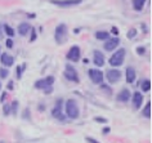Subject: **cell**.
<instances>
[{
	"label": "cell",
	"instance_id": "30bf717a",
	"mask_svg": "<svg viewBox=\"0 0 152 143\" xmlns=\"http://www.w3.org/2000/svg\"><path fill=\"white\" fill-rule=\"evenodd\" d=\"M67 59L70 61H74V62H77L80 59V48L77 45H74V47L70 48V50L67 52Z\"/></svg>",
	"mask_w": 152,
	"mask_h": 143
},
{
	"label": "cell",
	"instance_id": "d4e9b609",
	"mask_svg": "<svg viewBox=\"0 0 152 143\" xmlns=\"http://www.w3.org/2000/svg\"><path fill=\"white\" fill-rule=\"evenodd\" d=\"M3 111H4V115L8 116L10 114V104H4V107H3Z\"/></svg>",
	"mask_w": 152,
	"mask_h": 143
},
{
	"label": "cell",
	"instance_id": "83f0119b",
	"mask_svg": "<svg viewBox=\"0 0 152 143\" xmlns=\"http://www.w3.org/2000/svg\"><path fill=\"white\" fill-rule=\"evenodd\" d=\"M22 71H23L22 66H17V79H21L22 77Z\"/></svg>",
	"mask_w": 152,
	"mask_h": 143
},
{
	"label": "cell",
	"instance_id": "7a4b0ae2",
	"mask_svg": "<svg viewBox=\"0 0 152 143\" xmlns=\"http://www.w3.org/2000/svg\"><path fill=\"white\" fill-rule=\"evenodd\" d=\"M54 39L57 44H63L67 41V26L64 23H59L54 30Z\"/></svg>",
	"mask_w": 152,
	"mask_h": 143
},
{
	"label": "cell",
	"instance_id": "e575fe53",
	"mask_svg": "<svg viewBox=\"0 0 152 143\" xmlns=\"http://www.w3.org/2000/svg\"><path fill=\"white\" fill-rule=\"evenodd\" d=\"M5 98H7V92H4V93H3L1 98H0V102H4V101H5Z\"/></svg>",
	"mask_w": 152,
	"mask_h": 143
},
{
	"label": "cell",
	"instance_id": "7402d4cb",
	"mask_svg": "<svg viewBox=\"0 0 152 143\" xmlns=\"http://www.w3.org/2000/svg\"><path fill=\"white\" fill-rule=\"evenodd\" d=\"M3 27H4V31H5V34H7L8 36H12V37L14 36V30L10 27L9 25H4Z\"/></svg>",
	"mask_w": 152,
	"mask_h": 143
},
{
	"label": "cell",
	"instance_id": "52a82bcc",
	"mask_svg": "<svg viewBox=\"0 0 152 143\" xmlns=\"http://www.w3.org/2000/svg\"><path fill=\"white\" fill-rule=\"evenodd\" d=\"M89 77H90V80H92L94 84H98V85H101L102 84V81H103V72H102L101 70H97V69H90L89 70Z\"/></svg>",
	"mask_w": 152,
	"mask_h": 143
},
{
	"label": "cell",
	"instance_id": "ac0fdd59",
	"mask_svg": "<svg viewBox=\"0 0 152 143\" xmlns=\"http://www.w3.org/2000/svg\"><path fill=\"white\" fill-rule=\"evenodd\" d=\"M144 4H146V0H133V7H134L135 10H142Z\"/></svg>",
	"mask_w": 152,
	"mask_h": 143
},
{
	"label": "cell",
	"instance_id": "44dd1931",
	"mask_svg": "<svg viewBox=\"0 0 152 143\" xmlns=\"http://www.w3.org/2000/svg\"><path fill=\"white\" fill-rule=\"evenodd\" d=\"M142 115L144 116V117H147V119L151 117V102H147L146 107H144L143 111H142Z\"/></svg>",
	"mask_w": 152,
	"mask_h": 143
},
{
	"label": "cell",
	"instance_id": "836d02e7",
	"mask_svg": "<svg viewBox=\"0 0 152 143\" xmlns=\"http://www.w3.org/2000/svg\"><path fill=\"white\" fill-rule=\"evenodd\" d=\"M111 32L113 34V35L117 36V35H119V28H117V27H112V28H111Z\"/></svg>",
	"mask_w": 152,
	"mask_h": 143
},
{
	"label": "cell",
	"instance_id": "2e32d148",
	"mask_svg": "<svg viewBox=\"0 0 152 143\" xmlns=\"http://www.w3.org/2000/svg\"><path fill=\"white\" fill-rule=\"evenodd\" d=\"M0 59H1V63L7 67H10L14 63V58L12 57V55H9L8 53H3L1 55H0Z\"/></svg>",
	"mask_w": 152,
	"mask_h": 143
},
{
	"label": "cell",
	"instance_id": "3957f363",
	"mask_svg": "<svg viewBox=\"0 0 152 143\" xmlns=\"http://www.w3.org/2000/svg\"><path fill=\"white\" fill-rule=\"evenodd\" d=\"M66 115L72 120L77 119L79 115H80L79 106H77V103H76L74 99H68L66 102Z\"/></svg>",
	"mask_w": 152,
	"mask_h": 143
},
{
	"label": "cell",
	"instance_id": "f35d334b",
	"mask_svg": "<svg viewBox=\"0 0 152 143\" xmlns=\"http://www.w3.org/2000/svg\"><path fill=\"white\" fill-rule=\"evenodd\" d=\"M0 143H4V142H0Z\"/></svg>",
	"mask_w": 152,
	"mask_h": 143
},
{
	"label": "cell",
	"instance_id": "ba28073f",
	"mask_svg": "<svg viewBox=\"0 0 152 143\" xmlns=\"http://www.w3.org/2000/svg\"><path fill=\"white\" fill-rule=\"evenodd\" d=\"M52 4L62 7V8H68V7H75L83 3V0H50Z\"/></svg>",
	"mask_w": 152,
	"mask_h": 143
},
{
	"label": "cell",
	"instance_id": "484cf974",
	"mask_svg": "<svg viewBox=\"0 0 152 143\" xmlns=\"http://www.w3.org/2000/svg\"><path fill=\"white\" fill-rule=\"evenodd\" d=\"M135 35H137L135 28H130V30H129V32H128V37H129V39H133Z\"/></svg>",
	"mask_w": 152,
	"mask_h": 143
},
{
	"label": "cell",
	"instance_id": "5bb4252c",
	"mask_svg": "<svg viewBox=\"0 0 152 143\" xmlns=\"http://www.w3.org/2000/svg\"><path fill=\"white\" fill-rule=\"evenodd\" d=\"M132 98H133V106H134L135 110H138V108L142 106V103H143V96L139 92H134Z\"/></svg>",
	"mask_w": 152,
	"mask_h": 143
},
{
	"label": "cell",
	"instance_id": "8d00e7d4",
	"mask_svg": "<svg viewBox=\"0 0 152 143\" xmlns=\"http://www.w3.org/2000/svg\"><path fill=\"white\" fill-rule=\"evenodd\" d=\"M110 130H111L110 128H104V129H103V134H108V133H110Z\"/></svg>",
	"mask_w": 152,
	"mask_h": 143
},
{
	"label": "cell",
	"instance_id": "9c48e42d",
	"mask_svg": "<svg viewBox=\"0 0 152 143\" xmlns=\"http://www.w3.org/2000/svg\"><path fill=\"white\" fill-rule=\"evenodd\" d=\"M62 102H63L62 99L57 101L56 106L53 107V110H52V116L53 117L59 119L61 121H64V116H63V112H62Z\"/></svg>",
	"mask_w": 152,
	"mask_h": 143
},
{
	"label": "cell",
	"instance_id": "d590c367",
	"mask_svg": "<svg viewBox=\"0 0 152 143\" xmlns=\"http://www.w3.org/2000/svg\"><path fill=\"white\" fill-rule=\"evenodd\" d=\"M14 88V85H13V81H10V82H8V90H12Z\"/></svg>",
	"mask_w": 152,
	"mask_h": 143
},
{
	"label": "cell",
	"instance_id": "603a6c76",
	"mask_svg": "<svg viewBox=\"0 0 152 143\" xmlns=\"http://www.w3.org/2000/svg\"><path fill=\"white\" fill-rule=\"evenodd\" d=\"M17 108H18V102L17 101H13L12 104H10V112H13V115H17Z\"/></svg>",
	"mask_w": 152,
	"mask_h": 143
},
{
	"label": "cell",
	"instance_id": "4316f807",
	"mask_svg": "<svg viewBox=\"0 0 152 143\" xmlns=\"http://www.w3.org/2000/svg\"><path fill=\"white\" fill-rule=\"evenodd\" d=\"M137 53H138L139 55H143L144 53H146V48H144V47H139V48H137Z\"/></svg>",
	"mask_w": 152,
	"mask_h": 143
},
{
	"label": "cell",
	"instance_id": "4dcf8cb0",
	"mask_svg": "<svg viewBox=\"0 0 152 143\" xmlns=\"http://www.w3.org/2000/svg\"><path fill=\"white\" fill-rule=\"evenodd\" d=\"M7 48H13V40L12 39H7Z\"/></svg>",
	"mask_w": 152,
	"mask_h": 143
},
{
	"label": "cell",
	"instance_id": "277c9868",
	"mask_svg": "<svg viewBox=\"0 0 152 143\" xmlns=\"http://www.w3.org/2000/svg\"><path fill=\"white\" fill-rule=\"evenodd\" d=\"M125 54H126V50H125L124 48H121V49L116 50L115 53L111 55V58H110V65L113 66V67L121 66V65H123V62H124Z\"/></svg>",
	"mask_w": 152,
	"mask_h": 143
},
{
	"label": "cell",
	"instance_id": "d6a6232c",
	"mask_svg": "<svg viewBox=\"0 0 152 143\" xmlns=\"http://www.w3.org/2000/svg\"><path fill=\"white\" fill-rule=\"evenodd\" d=\"M86 141H88L89 143H101V142H98L97 139H94V138H90V137H88V138H86Z\"/></svg>",
	"mask_w": 152,
	"mask_h": 143
},
{
	"label": "cell",
	"instance_id": "7c38bea8",
	"mask_svg": "<svg viewBox=\"0 0 152 143\" xmlns=\"http://www.w3.org/2000/svg\"><path fill=\"white\" fill-rule=\"evenodd\" d=\"M93 62L94 65L98 66V67H102L104 66V55L101 50H94L93 53Z\"/></svg>",
	"mask_w": 152,
	"mask_h": 143
},
{
	"label": "cell",
	"instance_id": "74e56055",
	"mask_svg": "<svg viewBox=\"0 0 152 143\" xmlns=\"http://www.w3.org/2000/svg\"><path fill=\"white\" fill-rule=\"evenodd\" d=\"M0 89H1V82H0Z\"/></svg>",
	"mask_w": 152,
	"mask_h": 143
},
{
	"label": "cell",
	"instance_id": "4fadbf2b",
	"mask_svg": "<svg viewBox=\"0 0 152 143\" xmlns=\"http://www.w3.org/2000/svg\"><path fill=\"white\" fill-rule=\"evenodd\" d=\"M132 98V94H130V90H128V89H123L121 92L116 96V99H117V102H121V103H125V102H128L129 99Z\"/></svg>",
	"mask_w": 152,
	"mask_h": 143
},
{
	"label": "cell",
	"instance_id": "1f68e13d",
	"mask_svg": "<svg viewBox=\"0 0 152 143\" xmlns=\"http://www.w3.org/2000/svg\"><path fill=\"white\" fill-rule=\"evenodd\" d=\"M31 41H35L36 40V32H35V30L34 28H31Z\"/></svg>",
	"mask_w": 152,
	"mask_h": 143
},
{
	"label": "cell",
	"instance_id": "e0dca14e",
	"mask_svg": "<svg viewBox=\"0 0 152 143\" xmlns=\"http://www.w3.org/2000/svg\"><path fill=\"white\" fill-rule=\"evenodd\" d=\"M31 25L30 23H27V22H22V23L18 26V32H20V35H22V36H26L27 34L31 31Z\"/></svg>",
	"mask_w": 152,
	"mask_h": 143
},
{
	"label": "cell",
	"instance_id": "f1b7e54d",
	"mask_svg": "<svg viewBox=\"0 0 152 143\" xmlns=\"http://www.w3.org/2000/svg\"><path fill=\"white\" fill-rule=\"evenodd\" d=\"M94 121L104 124V123H107V120H106V119H103V117H94Z\"/></svg>",
	"mask_w": 152,
	"mask_h": 143
},
{
	"label": "cell",
	"instance_id": "6da1fadb",
	"mask_svg": "<svg viewBox=\"0 0 152 143\" xmlns=\"http://www.w3.org/2000/svg\"><path fill=\"white\" fill-rule=\"evenodd\" d=\"M53 82H54V77L53 76H47L45 79H40V80H37L35 82V88L44 90L45 94H49L52 92Z\"/></svg>",
	"mask_w": 152,
	"mask_h": 143
},
{
	"label": "cell",
	"instance_id": "8992f818",
	"mask_svg": "<svg viewBox=\"0 0 152 143\" xmlns=\"http://www.w3.org/2000/svg\"><path fill=\"white\" fill-rule=\"evenodd\" d=\"M106 77H107L110 84H116V82H119L120 79H121V71L117 70V69H111V70L107 71Z\"/></svg>",
	"mask_w": 152,
	"mask_h": 143
},
{
	"label": "cell",
	"instance_id": "d6986e66",
	"mask_svg": "<svg viewBox=\"0 0 152 143\" xmlns=\"http://www.w3.org/2000/svg\"><path fill=\"white\" fill-rule=\"evenodd\" d=\"M96 37H97V40H107L110 37V34L107 31H97Z\"/></svg>",
	"mask_w": 152,
	"mask_h": 143
},
{
	"label": "cell",
	"instance_id": "8fae6325",
	"mask_svg": "<svg viewBox=\"0 0 152 143\" xmlns=\"http://www.w3.org/2000/svg\"><path fill=\"white\" fill-rule=\"evenodd\" d=\"M119 44H120V39L117 36L116 37H108V39L104 41V49L108 50V52H112L119 47Z\"/></svg>",
	"mask_w": 152,
	"mask_h": 143
},
{
	"label": "cell",
	"instance_id": "ffe728a7",
	"mask_svg": "<svg viewBox=\"0 0 152 143\" xmlns=\"http://www.w3.org/2000/svg\"><path fill=\"white\" fill-rule=\"evenodd\" d=\"M140 89H142V92H146L148 93L151 90V80H143L142 84H140Z\"/></svg>",
	"mask_w": 152,
	"mask_h": 143
},
{
	"label": "cell",
	"instance_id": "9a60e30c",
	"mask_svg": "<svg viewBox=\"0 0 152 143\" xmlns=\"http://www.w3.org/2000/svg\"><path fill=\"white\" fill-rule=\"evenodd\" d=\"M135 77H137L135 70L133 69V67H126V70H125V79H126V81L129 84H132V82L135 80Z\"/></svg>",
	"mask_w": 152,
	"mask_h": 143
},
{
	"label": "cell",
	"instance_id": "5b68a950",
	"mask_svg": "<svg viewBox=\"0 0 152 143\" xmlns=\"http://www.w3.org/2000/svg\"><path fill=\"white\" fill-rule=\"evenodd\" d=\"M64 77H66L67 80L72 81V82H80V77H79V75H77V71H76L71 65H66Z\"/></svg>",
	"mask_w": 152,
	"mask_h": 143
},
{
	"label": "cell",
	"instance_id": "f546056e",
	"mask_svg": "<svg viewBox=\"0 0 152 143\" xmlns=\"http://www.w3.org/2000/svg\"><path fill=\"white\" fill-rule=\"evenodd\" d=\"M101 89L102 90H107V93H111V88L107 85H104V84H101Z\"/></svg>",
	"mask_w": 152,
	"mask_h": 143
},
{
	"label": "cell",
	"instance_id": "cb8c5ba5",
	"mask_svg": "<svg viewBox=\"0 0 152 143\" xmlns=\"http://www.w3.org/2000/svg\"><path fill=\"white\" fill-rule=\"evenodd\" d=\"M9 75V71L8 69H0V77L1 79H7Z\"/></svg>",
	"mask_w": 152,
	"mask_h": 143
}]
</instances>
